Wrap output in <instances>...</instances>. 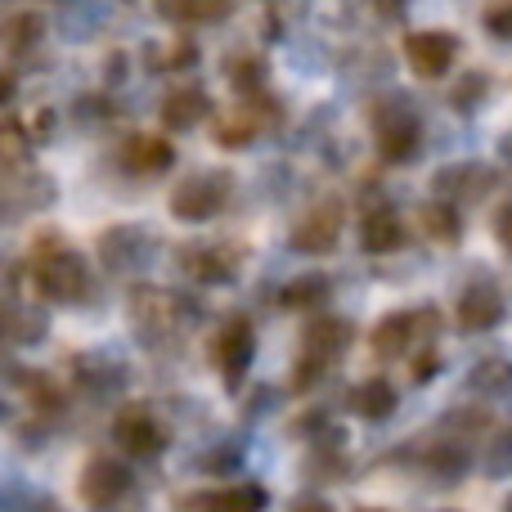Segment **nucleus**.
<instances>
[{
    "label": "nucleus",
    "mask_w": 512,
    "mask_h": 512,
    "mask_svg": "<svg viewBox=\"0 0 512 512\" xmlns=\"http://www.w3.org/2000/svg\"><path fill=\"white\" fill-rule=\"evenodd\" d=\"M292 512H333V508H328L324 499H301V504L292 508Z\"/></svg>",
    "instance_id": "31"
},
{
    "label": "nucleus",
    "mask_w": 512,
    "mask_h": 512,
    "mask_svg": "<svg viewBox=\"0 0 512 512\" xmlns=\"http://www.w3.org/2000/svg\"><path fill=\"white\" fill-rule=\"evenodd\" d=\"M185 270L203 283H230L234 279V256H225L221 248H198V252H185Z\"/></svg>",
    "instance_id": "18"
},
{
    "label": "nucleus",
    "mask_w": 512,
    "mask_h": 512,
    "mask_svg": "<svg viewBox=\"0 0 512 512\" xmlns=\"http://www.w3.org/2000/svg\"><path fill=\"white\" fill-rule=\"evenodd\" d=\"M207 512H265V490L261 486L216 490V495L207 499Z\"/></svg>",
    "instance_id": "20"
},
{
    "label": "nucleus",
    "mask_w": 512,
    "mask_h": 512,
    "mask_svg": "<svg viewBox=\"0 0 512 512\" xmlns=\"http://www.w3.org/2000/svg\"><path fill=\"white\" fill-rule=\"evenodd\" d=\"M508 315V301H504V288H499L490 274H481L477 283H468L459 297V306H454V319H459L463 333H490V328H499Z\"/></svg>",
    "instance_id": "6"
},
{
    "label": "nucleus",
    "mask_w": 512,
    "mask_h": 512,
    "mask_svg": "<svg viewBox=\"0 0 512 512\" xmlns=\"http://www.w3.org/2000/svg\"><path fill=\"white\" fill-rule=\"evenodd\" d=\"M360 512H382V508H360Z\"/></svg>",
    "instance_id": "34"
},
{
    "label": "nucleus",
    "mask_w": 512,
    "mask_h": 512,
    "mask_svg": "<svg viewBox=\"0 0 512 512\" xmlns=\"http://www.w3.org/2000/svg\"><path fill=\"white\" fill-rule=\"evenodd\" d=\"M252 351H256L252 324L248 319H230V324L221 328V337H216V364H221L225 378L239 382L243 373H248V364H252Z\"/></svg>",
    "instance_id": "11"
},
{
    "label": "nucleus",
    "mask_w": 512,
    "mask_h": 512,
    "mask_svg": "<svg viewBox=\"0 0 512 512\" xmlns=\"http://www.w3.org/2000/svg\"><path fill=\"white\" fill-rule=\"evenodd\" d=\"M324 297H328L324 274H301V279L283 292V301H288V306H319Z\"/></svg>",
    "instance_id": "23"
},
{
    "label": "nucleus",
    "mask_w": 512,
    "mask_h": 512,
    "mask_svg": "<svg viewBox=\"0 0 512 512\" xmlns=\"http://www.w3.org/2000/svg\"><path fill=\"white\" fill-rule=\"evenodd\" d=\"M486 95H490V77L481 68H472L450 86V108L454 113H463V117H472L481 104H486Z\"/></svg>",
    "instance_id": "19"
},
{
    "label": "nucleus",
    "mask_w": 512,
    "mask_h": 512,
    "mask_svg": "<svg viewBox=\"0 0 512 512\" xmlns=\"http://www.w3.org/2000/svg\"><path fill=\"white\" fill-rule=\"evenodd\" d=\"M207 113H212V99H207L203 90H176V95H167V104H162V126H167V131H194Z\"/></svg>",
    "instance_id": "13"
},
{
    "label": "nucleus",
    "mask_w": 512,
    "mask_h": 512,
    "mask_svg": "<svg viewBox=\"0 0 512 512\" xmlns=\"http://www.w3.org/2000/svg\"><path fill=\"white\" fill-rule=\"evenodd\" d=\"M342 203L337 198H324L319 207H310L306 216L292 230V248L297 252H333L337 239H342Z\"/></svg>",
    "instance_id": "8"
},
{
    "label": "nucleus",
    "mask_w": 512,
    "mask_h": 512,
    "mask_svg": "<svg viewBox=\"0 0 512 512\" xmlns=\"http://www.w3.org/2000/svg\"><path fill=\"white\" fill-rule=\"evenodd\" d=\"M126 162L140 171H162L171 162V149L162 140H149V135H140V140H131V149H126Z\"/></svg>",
    "instance_id": "22"
},
{
    "label": "nucleus",
    "mask_w": 512,
    "mask_h": 512,
    "mask_svg": "<svg viewBox=\"0 0 512 512\" xmlns=\"http://www.w3.org/2000/svg\"><path fill=\"white\" fill-rule=\"evenodd\" d=\"M32 279H36V292L50 301H81L90 288V265L81 252H68V248H50L36 256L32 265Z\"/></svg>",
    "instance_id": "1"
},
{
    "label": "nucleus",
    "mask_w": 512,
    "mask_h": 512,
    "mask_svg": "<svg viewBox=\"0 0 512 512\" xmlns=\"http://www.w3.org/2000/svg\"><path fill=\"white\" fill-rule=\"evenodd\" d=\"M162 14L176 23H221L234 14V0H162Z\"/></svg>",
    "instance_id": "16"
},
{
    "label": "nucleus",
    "mask_w": 512,
    "mask_h": 512,
    "mask_svg": "<svg viewBox=\"0 0 512 512\" xmlns=\"http://www.w3.org/2000/svg\"><path fill=\"white\" fill-rule=\"evenodd\" d=\"M499 189V171L486 167V162H454V167H441L432 176V198L450 207H468L481 203Z\"/></svg>",
    "instance_id": "3"
},
{
    "label": "nucleus",
    "mask_w": 512,
    "mask_h": 512,
    "mask_svg": "<svg viewBox=\"0 0 512 512\" xmlns=\"http://www.w3.org/2000/svg\"><path fill=\"white\" fill-rule=\"evenodd\" d=\"M409 243V230L391 207H378L360 221V248L373 252V256H387V252H400Z\"/></svg>",
    "instance_id": "12"
},
{
    "label": "nucleus",
    "mask_w": 512,
    "mask_h": 512,
    "mask_svg": "<svg viewBox=\"0 0 512 512\" xmlns=\"http://www.w3.org/2000/svg\"><path fill=\"white\" fill-rule=\"evenodd\" d=\"M486 472L490 477H508L512 472V427L495 432V441L486 445Z\"/></svg>",
    "instance_id": "24"
},
{
    "label": "nucleus",
    "mask_w": 512,
    "mask_h": 512,
    "mask_svg": "<svg viewBox=\"0 0 512 512\" xmlns=\"http://www.w3.org/2000/svg\"><path fill=\"white\" fill-rule=\"evenodd\" d=\"M436 306H423V310H391L387 319H382L378 328H373V351L382 355V360H396V355H405L409 346L418 342V337H432L436 333Z\"/></svg>",
    "instance_id": "4"
},
{
    "label": "nucleus",
    "mask_w": 512,
    "mask_h": 512,
    "mask_svg": "<svg viewBox=\"0 0 512 512\" xmlns=\"http://www.w3.org/2000/svg\"><path fill=\"white\" fill-rule=\"evenodd\" d=\"M351 409L360 418H373V423H378V418H391V414H396V387H391L387 378L360 382V387H355V396H351Z\"/></svg>",
    "instance_id": "15"
},
{
    "label": "nucleus",
    "mask_w": 512,
    "mask_h": 512,
    "mask_svg": "<svg viewBox=\"0 0 512 512\" xmlns=\"http://www.w3.org/2000/svg\"><path fill=\"white\" fill-rule=\"evenodd\" d=\"M382 9H387V14H400V9H405V0H378Z\"/></svg>",
    "instance_id": "32"
},
{
    "label": "nucleus",
    "mask_w": 512,
    "mask_h": 512,
    "mask_svg": "<svg viewBox=\"0 0 512 512\" xmlns=\"http://www.w3.org/2000/svg\"><path fill=\"white\" fill-rule=\"evenodd\" d=\"M27 153L23 126H0V162H18Z\"/></svg>",
    "instance_id": "28"
},
{
    "label": "nucleus",
    "mask_w": 512,
    "mask_h": 512,
    "mask_svg": "<svg viewBox=\"0 0 512 512\" xmlns=\"http://www.w3.org/2000/svg\"><path fill=\"white\" fill-rule=\"evenodd\" d=\"M131 490V468H126L122 459H90L86 472H81V499H86L90 508H108L117 504V499Z\"/></svg>",
    "instance_id": "10"
},
{
    "label": "nucleus",
    "mask_w": 512,
    "mask_h": 512,
    "mask_svg": "<svg viewBox=\"0 0 512 512\" xmlns=\"http://www.w3.org/2000/svg\"><path fill=\"white\" fill-rule=\"evenodd\" d=\"M423 230H427V239L432 243H459L463 239V216H459V207H450V203H427L423 207Z\"/></svg>",
    "instance_id": "17"
},
{
    "label": "nucleus",
    "mask_w": 512,
    "mask_h": 512,
    "mask_svg": "<svg viewBox=\"0 0 512 512\" xmlns=\"http://www.w3.org/2000/svg\"><path fill=\"white\" fill-rule=\"evenodd\" d=\"M239 68H230V81H234V90H261V81H265V68H261V59H234Z\"/></svg>",
    "instance_id": "27"
},
{
    "label": "nucleus",
    "mask_w": 512,
    "mask_h": 512,
    "mask_svg": "<svg viewBox=\"0 0 512 512\" xmlns=\"http://www.w3.org/2000/svg\"><path fill=\"white\" fill-rule=\"evenodd\" d=\"M234 180L225 176V171H194V176H185L176 185V194H171V216L176 221H212L216 212L225 207V198H230Z\"/></svg>",
    "instance_id": "2"
},
{
    "label": "nucleus",
    "mask_w": 512,
    "mask_h": 512,
    "mask_svg": "<svg viewBox=\"0 0 512 512\" xmlns=\"http://www.w3.org/2000/svg\"><path fill=\"white\" fill-rule=\"evenodd\" d=\"M113 441L122 445L131 459H153V454H162V445H167V436H162V423L149 414V409L131 405L117 414L113 423Z\"/></svg>",
    "instance_id": "9"
},
{
    "label": "nucleus",
    "mask_w": 512,
    "mask_h": 512,
    "mask_svg": "<svg viewBox=\"0 0 512 512\" xmlns=\"http://www.w3.org/2000/svg\"><path fill=\"white\" fill-rule=\"evenodd\" d=\"M486 32L495 36V41H512V0H495V5L486 9Z\"/></svg>",
    "instance_id": "26"
},
{
    "label": "nucleus",
    "mask_w": 512,
    "mask_h": 512,
    "mask_svg": "<svg viewBox=\"0 0 512 512\" xmlns=\"http://www.w3.org/2000/svg\"><path fill=\"white\" fill-rule=\"evenodd\" d=\"M495 239H499V248L504 252H512V203L495 212Z\"/></svg>",
    "instance_id": "29"
},
{
    "label": "nucleus",
    "mask_w": 512,
    "mask_h": 512,
    "mask_svg": "<svg viewBox=\"0 0 512 512\" xmlns=\"http://www.w3.org/2000/svg\"><path fill=\"white\" fill-rule=\"evenodd\" d=\"M468 391L472 396H508L512 391V360L508 355H486V360L472 364L468 373Z\"/></svg>",
    "instance_id": "14"
},
{
    "label": "nucleus",
    "mask_w": 512,
    "mask_h": 512,
    "mask_svg": "<svg viewBox=\"0 0 512 512\" xmlns=\"http://www.w3.org/2000/svg\"><path fill=\"white\" fill-rule=\"evenodd\" d=\"M9 99H14V77H9V72L0 68V108H5Z\"/></svg>",
    "instance_id": "30"
},
{
    "label": "nucleus",
    "mask_w": 512,
    "mask_h": 512,
    "mask_svg": "<svg viewBox=\"0 0 512 512\" xmlns=\"http://www.w3.org/2000/svg\"><path fill=\"white\" fill-rule=\"evenodd\" d=\"M0 333L18 337V342H32V337L45 333V319L27 306H0Z\"/></svg>",
    "instance_id": "21"
},
{
    "label": "nucleus",
    "mask_w": 512,
    "mask_h": 512,
    "mask_svg": "<svg viewBox=\"0 0 512 512\" xmlns=\"http://www.w3.org/2000/svg\"><path fill=\"white\" fill-rule=\"evenodd\" d=\"M405 59L423 81H441L459 59V36L454 32H409Z\"/></svg>",
    "instance_id": "7"
},
{
    "label": "nucleus",
    "mask_w": 512,
    "mask_h": 512,
    "mask_svg": "<svg viewBox=\"0 0 512 512\" xmlns=\"http://www.w3.org/2000/svg\"><path fill=\"white\" fill-rule=\"evenodd\" d=\"M418 149H423L418 113L409 104H400V95H396L378 113V153H382V162H409Z\"/></svg>",
    "instance_id": "5"
},
{
    "label": "nucleus",
    "mask_w": 512,
    "mask_h": 512,
    "mask_svg": "<svg viewBox=\"0 0 512 512\" xmlns=\"http://www.w3.org/2000/svg\"><path fill=\"white\" fill-rule=\"evenodd\" d=\"M499 153H504V162H512V131H508V140L499 144Z\"/></svg>",
    "instance_id": "33"
},
{
    "label": "nucleus",
    "mask_w": 512,
    "mask_h": 512,
    "mask_svg": "<svg viewBox=\"0 0 512 512\" xmlns=\"http://www.w3.org/2000/svg\"><path fill=\"white\" fill-rule=\"evenodd\" d=\"M252 135H256V126H252L248 113H239V117H230V122L216 126V140H221L225 149H243V144H252Z\"/></svg>",
    "instance_id": "25"
}]
</instances>
